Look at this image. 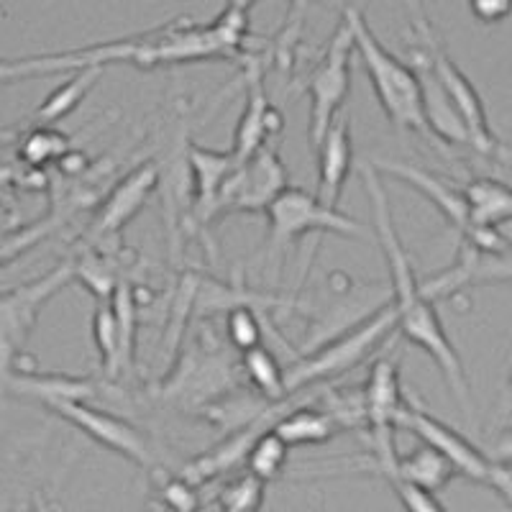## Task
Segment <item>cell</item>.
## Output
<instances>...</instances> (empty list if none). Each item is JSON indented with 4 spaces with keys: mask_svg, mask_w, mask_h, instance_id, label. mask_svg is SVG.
Returning a JSON list of instances; mask_svg holds the SVG:
<instances>
[{
    "mask_svg": "<svg viewBox=\"0 0 512 512\" xmlns=\"http://www.w3.org/2000/svg\"><path fill=\"white\" fill-rule=\"evenodd\" d=\"M226 336L236 351H246L262 344V323L251 305H233L226 310Z\"/></svg>",
    "mask_w": 512,
    "mask_h": 512,
    "instance_id": "f546056e",
    "label": "cell"
},
{
    "mask_svg": "<svg viewBox=\"0 0 512 512\" xmlns=\"http://www.w3.org/2000/svg\"><path fill=\"white\" fill-rule=\"evenodd\" d=\"M400 431H410L418 441L428 443L436 451H441L454 466L456 477H466L472 482L484 484L495 495H500L507 505H512V466L510 459H495L487 456L479 446H474L466 436L454 431L451 425L438 420L418 402V397H408L405 408L400 413Z\"/></svg>",
    "mask_w": 512,
    "mask_h": 512,
    "instance_id": "3957f363",
    "label": "cell"
},
{
    "mask_svg": "<svg viewBox=\"0 0 512 512\" xmlns=\"http://www.w3.org/2000/svg\"><path fill=\"white\" fill-rule=\"evenodd\" d=\"M93 341L98 349L100 372L105 382H116L123 377L121 351H118V328L116 315H113L111 300H100L98 310L93 313Z\"/></svg>",
    "mask_w": 512,
    "mask_h": 512,
    "instance_id": "484cf974",
    "label": "cell"
},
{
    "mask_svg": "<svg viewBox=\"0 0 512 512\" xmlns=\"http://www.w3.org/2000/svg\"><path fill=\"white\" fill-rule=\"evenodd\" d=\"M111 308L116 315L118 328V351H121L123 374L134 369L136 361V336H139V300L131 282L118 280L111 295Z\"/></svg>",
    "mask_w": 512,
    "mask_h": 512,
    "instance_id": "d4e9b609",
    "label": "cell"
},
{
    "mask_svg": "<svg viewBox=\"0 0 512 512\" xmlns=\"http://www.w3.org/2000/svg\"><path fill=\"white\" fill-rule=\"evenodd\" d=\"M44 408L57 415V418H62L64 423L75 425L77 431L93 438L98 446L108 448V451L123 456V459L134 461L141 469L154 472L157 461H154L152 446L141 436L139 428L128 423V420L118 418L108 410L95 408L88 400H49L44 402Z\"/></svg>",
    "mask_w": 512,
    "mask_h": 512,
    "instance_id": "30bf717a",
    "label": "cell"
},
{
    "mask_svg": "<svg viewBox=\"0 0 512 512\" xmlns=\"http://www.w3.org/2000/svg\"><path fill=\"white\" fill-rule=\"evenodd\" d=\"M372 164L377 172H384V175H390L395 180L405 182V185L415 187L425 200H431L441 210V216L446 218L448 226L459 233V239H464L466 233H469V213H466L464 195L454 185H448L443 177L431 175L428 169L418 167V164L400 162V159H377Z\"/></svg>",
    "mask_w": 512,
    "mask_h": 512,
    "instance_id": "e0dca14e",
    "label": "cell"
},
{
    "mask_svg": "<svg viewBox=\"0 0 512 512\" xmlns=\"http://www.w3.org/2000/svg\"><path fill=\"white\" fill-rule=\"evenodd\" d=\"M187 167L192 177V205H190V226L195 231H208V226L218 218V192L223 180L236 167V157L228 152L205 149L200 144H187Z\"/></svg>",
    "mask_w": 512,
    "mask_h": 512,
    "instance_id": "9a60e30c",
    "label": "cell"
},
{
    "mask_svg": "<svg viewBox=\"0 0 512 512\" xmlns=\"http://www.w3.org/2000/svg\"><path fill=\"white\" fill-rule=\"evenodd\" d=\"M397 328L395 305L387 303L369 318L359 320L351 331L338 333L336 338L320 344L313 354H305L285 369L287 392L305 390L318 382H331L341 374L351 372L369 359L384 338Z\"/></svg>",
    "mask_w": 512,
    "mask_h": 512,
    "instance_id": "277c9868",
    "label": "cell"
},
{
    "mask_svg": "<svg viewBox=\"0 0 512 512\" xmlns=\"http://www.w3.org/2000/svg\"><path fill=\"white\" fill-rule=\"evenodd\" d=\"M54 164H57V169L67 180H77V177H82L90 169V159L80 149H75V146H70Z\"/></svg>",
    "mask_w": 512,
    "mask_h": 512,
    "instance_id": "d6a6232c",
    "label": "cell"
},
{
    "mask_svg": "<svg viewBox=\"0 0 512 512\" xmlns=\"http://www.w3.org/2000/svg\"><path fill=\"white\" fill-rule=\"evenodd\" d=\"M159 177H162V167L157 162H141L134 167L126 177L111 187V192L100 200L98 213L90 221L85 241L93 244H103L108 239H116L118 233L139 216V210L144 208L146 200L152 198V192L159 187Z\"/></svg>",
    "mask_w": 512,
    "mask_h": 512,
    "instance_id": "8fae6325",
    "label": "cell"
},
{
    "mask_svg": "<svg viewBox=\"0 0 512 512\" xmlns=\"http://www.w3.org/2000/svg\"><path fill=\"white\" fill-rule=\"evenodd\" d=\"M287 456H290V446L277 436L274 428H264L249 446V454L244 459L246 472L256 474L264 482H272L285 469Z\"/></svg>",
    "mask_w": 512,
    "mask_h": 512,
    "instance_id": "4316f807",
    "label": "cell"
},
{
    "mask_svg": "<svg viewBox=\"0 0 512 512\" xmlns=\"http://www.w3.org/2000/svg\"><path fill=\"white\" fill-rule=\"evenodd\" d=\"M264 492H267V482L256 477V474L246 472L241 477L231 479L218 492V507L228 512H256L264 505Z\"/></svg>",
    "mask_w": 512,
    "mask_h": 512,
    "instance_id": "f1b7e54d",
    "label": "cell"
},
{
    "mask_svg": "<svg viewBox=\"0 0 512 512\" xmlns=\"http://www.w3.org/2000/svg\"><path fill=\"white\" fill-rule=\"evenodd\" d=\"M410 64H413L420 82V103H423V118L425 126H428V134L436 136L438 141L448 146H469V134H466L464 121H461L454 103H451V98L443 90L423 41L413 39Z\"/></svg>",
    "mask_w": 512,
    "mask_h": 512,
    "instance_id": "5bb4252c",
    "label": "cell"
},
{
    "mask_svg": "<svg viewBox=\"0 0 512 512\" xmlns=\"http://www.w3.org/2000/svg\"><path fill=\"white\" fill-rule=\"evenodd\" d=\"M507 280H510V251H487L461 241L456 262L431 280L418 282V287L425 297L438 300V297H454L456 292L482 282Z\"/></svg>",
    "mask_w": 512,
    "mask_h": 512,
    "instance_id": "4fadbf2b",
    "label": "cell"
},
{
    "mask_svg": "<svg viewBox=\"0 0 512 512\" xmlns=\"http://www.w3.org/2000/svg\"><path fill=\"white\" fill-rule=\"evenodd\" d=\"M318 157V195L320 203L338 208V200L344 195L346 180H349L351 164H354V141H351V116L341 108L326 134L320 136L318 146L313 149Z\"/></svg>",
    "mask_w": 512,
    "mask_h": 512,
    "instance_id": "2e32d148",
    "label": "cell"
},
{
    "mask_svg": "<svg viewBox=\"0 0 512 512\" xmlns=\"http://www.w3.org/2000/svg\"><path fill=\"white\" fill-rule=\"evenodd\" d=\"M16 164L24 169H47L72 146V139L47 123H29L16 141Z\"/></svg>",
    "mask_w": 512,
    "mask_h": 512,
    "instance_id": "603a6c76",
    "label": "cell"
},
{
    "mask_svg": "<svg viewBox=\"0 0 512 512\" xmlns=\"http://www.w3.org/2000/svg\"><path fill=\"white\" fill-rule=\"evenodd\" d=\"M272 428L290 448L318 446L341 433V425L333 420V415L328 410L308 405V397H300V390H295V400L282 410Z\"/></svg>",
    "mask_w": 512,
    "mask_h": 512,
    "instance_id": "d6986e66",
    "label": "cell"
},
{
    "mask_svg": "<svg viewBox=\"0 0 512 512\" xmlns=\"http://www.w3.org/2000/svg\"><path fill=\"white\" fill-rule=\"evenodd\" d=\"M359 172L374 210V233L379 239V249H382L384 262H387L392 277V305L397 310L395 331L402 333L408 344L418 346L425 354L433 356L443 379H446L448 390L459 402V408L464 410L466 418H474L472 390H469L464 364H461V356L456 346L451 344V338L443 331V323L438 318L433 300L420 292L410 256L395 228L390 198H387V190L382 185V172H377L372 162L361 164Z\"/></svg>",
    "mask_w": 512,
    "mask_h": 512,
    "instance_id": "7a4b0ae2",
    "label": "cell"
},
{
    "mask_svg": "<svg viewBox=\"0 0 512 512\" xmlns=\"http://www.w3.org/2000/svg\"><path fill=\"white\" fill-rule=\"evenodd\" d=\"M159 507H167V510L177 512H192L203 505L198 495V487L192 482H187L182 474L177 477H162L159 479Z\"/></svg>",
    "mask_w": 512,
    "mask_h": 512,
    "instance_id": "4dcf8cb0",
    "label": "cell"
},
{
    "mask_svg": "<svg viewBox=\"0 0 512 512\" xmlns=\"http://www.w3.org/2000/svg\"><path fill=\"white\" fill-rule=\"evenodd\" d=\"M100 384L90 377H67V374H47L34 372V369L21 367V372L13 369L0 387V397H29L36 402L49 400H93L98 397Z\"/></svg>",
    "mask_w": 512,
    "mask_h": 512,
    "instance_id": "ac0fdd59",
    "label": "cell"
},
{
    "mask_svg": "<svg viewBox=\"0 0 512 512\" xmlns=\"http://www.w3.org/2000/svg\"><path fill=\"white\" fill-rule=\"evenodd\" d=\"M397 477L408 479L425 492H441L456 472L441 451L420 441L408 454H397Z\"/></svg>",
    "mask_w": 512,
    "mask_h": 512,
    "instance_id": "7402d4cb",
    "label": "cell"
},
{
    "mask_svg": "<svg viewBox=\"0 0 512 512\" xmlns=\"http://www.w3.org/2000/svg\"><path fill=\"white\" fill-rule=\"evenodd\" d=\"M21 180V167L16 162H0V187L13 185Z\"/></svg>",
    "mask_w": 512,
    "mask_h": 512,
    "instance_id": "e575fe53",
    "label": "cell"
},
{
    "mask_svg": "<svg viewBox=\"0 0 512 512\" xmlns=\"http://www.w3.org/2000/svg\"><path fill=\"white\" fill-rule=\"evenodd\" d=\"M290 185L287 169L274 146H259L244 162L228 172L218 192V216L231 213H264L267 205Z\"/></svg>",
    "mask_w": 512,
    "mask_h": 512,
    "instance_id": "9c48e42d",
    "label": "cell"
},
{
    "mask_svg": "<svg viewBox=\"0 0 512 512\" xmlns=\"http://www.w3.org/2000/svg\"><path fill=\"white\" fill-rule=\"evenodd\" d=\"M70 282H75V264L64 262L26 285L0 292V387L18 367V359L24 361V349L44 305Z\"/></svg>",
    "mask_w": 512,
    "mask_h": 512,
    "instance_id": "8992f818",
    "label": "cell"
},
{
    "mask_svg": "<svg viewBox=\"0 0 512 512\" xmlns=\"http://www.w3.org/2000/svg\"><path fill=\"white\" fill-rule=\"evenodd\" d=\"M241 369H244L246 379L259 392L262 400L280 402L290 395L285 384V369H282L280 361L274 359L267 346L256 344L251 349L241 351Z\"/></svg>",
    "mask_w": 512,
    "mask_h": 512,
    "instance_id": "cb8c5ba5",
    "label": "cell"
},
{
    "mask_svg": "<svg viewBox=\"0 0 512 512\" xmlns=\"http://www.w3.org/2000/svg\"><path fill=\"white\" fill-rule=\"evenodd\" d=\"M249 41V13L226 6L221 16L210 24H185L172 21L144 34L113 39L93 47L70 49L31 57L36 77L70 72L85 64H134L141 70L167 67V64H190L200 59H231L246 49Z\"/></svg>",
    "mask_w": 512,
    "mask_h": 512,
    "instance_id": "6da1fadb",
    "label": "cell"
},
{
    "mask_svg": "<svg viewBox=\"0 0 512 512\" xmlns=\"http://www.w3.org/2000/svg\"><path fill=\"white\" fill-rule=\"evenodd\" d=\"M269 223V259H280L290 244L308 233H336L349 239H367V228L356 218H349L338 208L320 203L315 192L287 185L285 190L267 205Z\"/></svg>",
    "mask_w": 512,
    "mask_h": 512,
    "instance_id": "5b68a950",
    "label": "cell"
},
{
    "mask_svg": "<svg viewBox=\"0 0 512 512\" xmlns=\"http://www.w3.org/2000/svg\"><path fill=\"white\" fill-rule=\"evenodd\" d=\"M244 85V111H241L239 123H236V134H233L231 146V154L236 157V162H244L259 146L267 144L272 136L282 134V128H285V116L267 98L262 57L249 52L244 54Z\"/></svg>",
    "mask_w": 512,
    "mask_h": 512,
    "instance_id": "7c38bea8",
    "label": "cell"
},
{
    "mask_svg": "<svg viewBox=\"0 0 512 512\" xmlns=\"http://www.w3.org/2000/svg\"><path fill=\"white\" fill-rule=\"evenodd\" d=\"M469 11L479 24H500L510 16L512 0H469Z\"/></svg>",
    "mask_w": 512,
    "mask_h": 512,
    "instance_id": "1f68e13d",
    "label": "cell"
},
{
    "mask_svg": "<svg viewBox=\"0 0 512 512\" xmlns=\"http://www.w3.org/2000/svg\"><path fill=\"white\" fill-rule=\"evenodd\" d=\"M405 3V11H408L410 29L423 31L425 26H431V18H428V11H425L423 0H402Z\"/></svg>",
    "mask_w": 512,
    "mask_h": 512,
    "instance_id": "836d02e7",
    "label": "cell"
},
{
    "mask_svg": "<svg viewBox=\"0 0 512 512\" xmlns=\"http://www.w3.org/2000/svg\"><path fill=\"white\" fill-rule=\"evenodd\" d=\"M103 75V67L100 64H85V67H77V70H70V77L57 85L52 93L44 98V103L39 105L31 116V123H47V126H54L62 118L72 116V113L80 108V103L88 98L90 90L95 88V82Z\"/></svg>",
    "mask_w": 512,
    "mask_h": 512,
    "instance_id": "44dd1931",
    "label": "cell"
},
{
    "mask_svg": "<svg viewBox=\"0 0 512 512\" xmlns=\"http://www.w3.org/2000/svg\"><path fill=\"white\" fill-rule=\"evenodd\" d=\"M59 226H62V218L52 213V216L41 218V221L34 223H26V226L16 228V231L0 233V269L6 267V264L16 262L18 256H24L26 251L34 249V246L41 244L47 236H52Z\"/></svg>",
    "mask_w": 512,
    "mask_h": 512,
    "instance_id": "83f0119b",
    "label": "cell"
},
{
    "mask_svg": "<svg viewBox=\"0 0 512 512\" xmlns=\"http://www.w3.org/2000/svg\"><path fill=\"white\" fill-rule=\"evenodd\" d=\"M461 195H464L466 213H469V233L474 228H502L512 218L510 187L502 180L474 177L461 187Z\"/></svg>",
    "mask_w": 512,
    "mask_h": 512,
    "instance_id": "ffe728a7",
    "label": "cell"
},
{
    "mask_svg": "<svg viewBox=\"0 0 512 512\" xmlns=\"http://www.w3.org/2000/svg\"><path fill=\"white\" fill-rule=\"evenodd\" d=\"M413 39L423 41L425 49H428V59H431L433 70H436L443 90H446V95L451 98V103H454L456 113H459L461 121H464L466 134H469V146H472L474 152L484 154V157L507 162V149L495 136L492 126H489L487 108H484L482 95L477 93L472 80L459 70V64L451 59V54L443 49L441 39H438L436 31H433V24L425 26L423 31H415Z\"/></svg>",
    "mask_w": 512,
    "mask_h": 512,
    "instance_id": "ba28073f",
    "label": "cell"
},
{
    "mask_svg": "<svg viewBox=\"0 0 512 512\" xmlns=\"http://www.w3.org/2000/svg\"><path fill=\"white\" fill-rule=\"evenodd\" d=\"M351 59H354V31H351L349 16L344 13L328 39L326 54L315 64L305 85L310 95V146L313 149L349 98L351 64H354Z\"/></svg>",
    "mask_w": 512,
    "mask_h": 512,
    "instance_id": "52a82bcc",
    "label": "cell"
}]
</instances>
